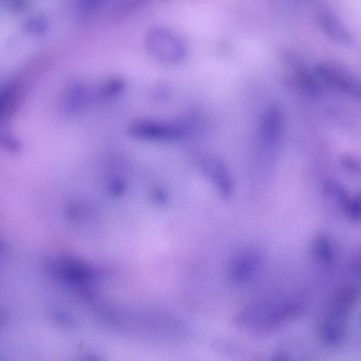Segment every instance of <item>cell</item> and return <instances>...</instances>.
<instances>
[{
	"label": "cell",
	"instance_id": "8",
	"mask_svg": "<svg viewBox=\"0 0 361 361\" xmlns=\"http://www.w3.org/2000/svg\"><path fill=\"white\" fill-rule=\"evenodd\" d=\"M317 20L322 32L330 39L345 46L353 43L350 32L339 18L331 11L326 9L319 11Z\"/></svg>",
	"mask_w": 361,
	"mask_h": 361
},
{
	"label": "cell",
	"instance_id": "6",
	"mask_svg": "<svg viewBox=\"0 0 361 361\" xmlns=\"http://www.w3.org/2000/svg\"><path fill=\"white\" fill-rule=\"evenodd\" d=\"M204 176L224 197H229L233 190V180L226 166L218 158L206 155L199 159Z\"/></svg>",
	"mask_w": 361,
	"mask_h": 361
},
{
	"label": "cell",
	"instance_id": "3",
	"mask_svg": "<svg viewBox=\"0 0 361 361\" xmlns=\"http://www.w3.org/2000/svg\"><path fill=\"white\" fill-rule=\"evenodd\" d=\"M144 44L148 54L164 64L177 63L185 56V48L180 39L162 27H157L148 30Z\"/></svg>",
	"mask_w": 361,
	"mask_h": 361
},
{
	"label": "cell",
	"instance_id": "5",
	"mask_svg": "<svg viewBox=\"0 0 361 361\" xmlns=\"http://www.w3.org/2000/svg\"><path fill=\"white\" fill-rule=\"evenodd\" d=\"M314 75L326 86L361 99V80L344 67L331 63H321L316 66Z\"/></svg>",
	"mask_w": 361,
	"mask_h": 361
},
{
	"label": "cell",
	"instance_id": "7",
	"mask_svg": "<svg viewBox=\"0 0 361 361\" xmlns=\"http://www.w3.org/2000/svg\"><path fill=\"white\" fill-rule=\"evenodd\" d=\"M262 264L261 255L255 250H246L235 255L231 260L228 274L238 284L251 281L257 274Z\"/></svg>",
	"mask_w": 361,
	"mask_h": 361
},
{
	"label": "cell",
	"instance_id": "10",
	"mask_svg": "<svg viewBox=\"0 0 361 361\" xmlns=\"http://www.w3.org/2000/svg\"><path fill=\"white\" fill-rule=\"evenodd\" d=\"M313 258L319 263L329 264L335 255V249L330 238L325 234L317 235L311 245Z\"/></svg>",
	"mask_w": 361,
	"mask_h": 361
},
{
	"label": "cell",
	"instance_id": "1",
	"mask_svg": "<svg viewBox=\"0 0 361 361\" xmlns=\"http://www.w3.org/2000/svg\"><path fill=\"white\" fill-rule=\"evenodd\" d=\"M303 310L295 299H263L252 302L241 309L235 316V324L255 335L271 333L296 319Z\"/></svg>",
	"mask_w": 361,
	"mask_h": 361
},
{
	"label": "cell",
	"instance_id": "9",
	"mask_svg": "<svg viewBox=\"0 0 361 361\" xmlns=\"http://www.w3.org/2000/svg\"><path fill=\"white\" fill-rule=\"evenodd\" d=\"M282 128V117L276 107L267 109L262 115L260 126V137L262 142L271 147L280 137Z\"/></svg>",
	"mask_w": 361,
	"mask_h": 361
},
{
	"label": "cell",
	"instance_id": "4",
	"mask_svg": "<svg viewBox=\"0 0 361 361\" xmlns=\"http://www.w3.org/2000/svg\"><path fill=\"white\" fill-rule=\"evenodd\" d=\"M185 125L180 122L153 119H137L126 127V133L136 140L169 142L183 137L187 133Z\"/></svg>",
	"mask_w": 361,
	"mask_h": 361
},
{
	"label": "cell",
	"instance_id": "2",
	"mask_svg": "<svg viewBox=\"0 0 361 361\" xmlns=\"http://www.w3.org/2000/svg\"><path fill=\"white\" fill-rule=\"evenodd\" d=\"M358 296V290L352 286L340 288L332 294L319 325V334L323 343L334 346L342 342Z\"/></svg>",
	"mask_w": 361,
	"mask_h": 361
},
{
	"label": "cell",
	"instance_id": "15",
	"mask_svg": "<svg viewBox=\"0 0 361 361\" xmlns=\"http://www.w3.org/2000/svg\"><path fill=\"white\" fill-rule=\"evenodd\" d=\"M360 321H361V316H360Z\"/></svg>",
	"mask_w": 361,
	"mask_h": 361
},
{
	"label": "cell",
	"instance_id": "13",
	"mask_svg": "<svg viewBox=\"0 0 361 361\" xmlns=\"http://www.w3.org/2000/svg\"><path fill=\"white\" fill-rule=\"evenodd\" d=\"M106 0H76L78 10L82 13H90L97 10Z\"/></svg>",
	"mask_w": 361,
	"mask_h": 361
},
{
	"label": "cell",
	"instance_id": "11",
	"mask_svg": "<svg viewBox=\"0 0 361 361\" xmlns=\"http://www.w3.org/2000/svg\"><path fill=\"white\" fill-rule=\"evenodd\" d=\"M23 26L28 33L41 35L47 30L48 23L47 19L41 16H32L26 20Z\"/></svg>",
	"mask_w": 361,
	"mask_h": 361
},
{
	"label": "cell",
	"instance_id": "12",
	"mask_svg": "<svg viewBox=\"0 0 361 361\" xmlns=\"http://www.w3.org/2000/svg\"><path fill=\"white\" fill-rule=\"evenodd\" d=\"M344 207L351 219L361 221V192L356 197L348 198Z\"/></svg>",
	"mask_w": 361,
	"mask_h": 361
},
{
	"label": "cell",
	"instance_id": "14",
	"mask_svg": "<svg viewBox=\"0 0 361 361\" xmlns=\"http://www.w3.org/2000/svg\"><path fill=\"white\" fill-rule=\"evenodd\" d=\"M350 270L355 277L361 279V250L354 256L350 262Z\"/></svg>",
	"mask_w": 361,
	"mask_h": 361
}]
</instances>
